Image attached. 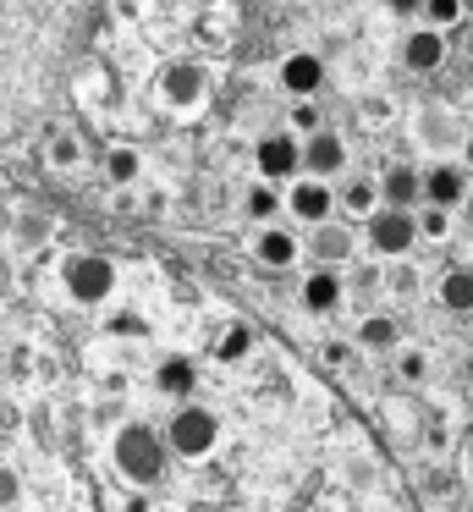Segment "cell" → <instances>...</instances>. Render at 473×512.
I'll list each match as a JSON object with an SVG mask.
<instances>
[{"instance_id":"obj_1","label":"cell","mask_w":473,"mask_h":512,"mask_svg":"<svg viewBox=\"0 0 473 512\" xmlns=\"http://www.w3.org/2000/svg\"><path fill=\"white\" fill-rule=\"evenodd\" d=\"M413 243H418V215L413 210H391V204H380V210L369 215V248L374 254L402 259Z\"/></svg>"},{"instance_id":"obj_2","label":"cell","mask_w":473,"mask_h":512,"mask_svg":"<svg viewBox=\"0 0 473 512\" xmlns=\"http://www.w3.org/2000/svg\"><path fill=\"white\" fill-rule=\"evenodd\" d=\"M116 457L121 468H127L138 485H149V479H160V463H165V441L154 430H143V424H132V430H121L116 441Z\"/></svg>"},{"instance_id":"obj_3","label":"cell","mask_w":473,"mask_h":512,"mask_svg":"<svg viewBox=\"0 0 473 512\" xmlns=\"http://www.w3.org/2000/svg\"><path fill=\"white\" fill-rule=\"evenodd\" d=\"M66 287H72V298L99 303L110 287H116V270H110V259H99V254H77L72 265H66Z\"/></svg>"},{"instance_id":"obj_4","label":"cell","mask_w":473,"mask_h":512,"mask_svg":"<svg viewBox=\"0 0 473 512\" xmlns=\"http://www.w3.org/2000/svg\"><path fill=\"white\" fill-rule=\"evenodd\" d=\"M209 446H215V413H204V408H182L171 419V452H182V457H204Z\"/></svg>"},{"instance_id":"obj_5","label":"cell","mask_w":473,"mask_h":512,"mask_svg":"<svg viewBox=\"0 0 473 512\" xmlns=\"http://www.w3.org/2000/svg\"><path fill=\"white\" fill-rule=\"evenodd\" d=\"M303 171V144H297L292 133H270L259 138V177L264 182H286Z\"/></svg>"},{"instance_id":"obj_6","label":"cell","mask_w":473,"mask_h":512,"mask_svg":"<svg viewBox=\"0 0 473 512\" xmlns=\"http://www.w3.org/2000/svg\"><path fill=\"white\" fill-rule=\"evenodd\" d=\"M418 188H424V204L457 210V204L468 199V171L462 166H429V171H418Z\"/></svg>"},{"instance_id":"obj_7","label":"cell","mask_w":473,"mask_h":512,"mask_svg":"<svg viewBox=\"0 0 473 512\" xmlns=\"http://www.w3.org/2000/svg\"><path fill=\"white\" fill-rule=\"evenodd\" d=\"M286 210H292L297 221H308V226H325L330 210H336V193H330L319 177H303V182H292V193H286Z\"/></svg>"},{"instance_id":"obj_8","label":"cell","mask_w":473,"mask_h":512,"mask_svg":"<svg viewBox=\"0 0 473 512\" xmlns=\"http://www.w3.org/2000/svg\"><path fill=\"white\" fill-rule=\"evenodd\" d=\"M341 166H347V144H341L336 133L319 127V133L303 138V171H308V177H336Z\"/></svg>"},{"instance_id":"obj_9","label":"cell","mask_w":473,"mask_h":512,"mask_svg":"<svg viewBox=\"0 0 473 512\" xmlns=\"http://www.w3.org/2000/svg\"><path fill=\"white\" fill-rule=\"evenodd\" d=\"M281 89L292 94V100H314L319 89H325V61L319 56H286L281 61Z\"/></svg>"},{"instance_id":"obj_10","label":"cell","mask_w":473,"mask_h":512,"mask_svg":"<svg viewBox=\"0 0 473 512\" xmlns=\"http://www.w3.org/2000/svg\"><path fill=\"white\" fill-rule=\"evenodd\" d=\"M402 61L413 72H435L440 61H446V34H440V28H413V34L402 39Z\"/></svg>"},{"instance_id":"obj_11","label":"cell","mask_w":473,"mask_h":512,"mask_svg":"<svg viewBox=\"0 0 473 512\" xmlns=\"http://www.w3.org/2000/svg\"><path fill=\"white\" fill-rule=\"evenodd\" d=\"M380 204H391V210H413V204H424V188H418V171L413 166H391L380 177Z\"/></svg>"},{"instance_id":"obj_12","label":"cell","mask_w":473,"mask_h":512,"mask_svg":"<svg viewBox=\"0 0 473 512\" xmlns=\"http://www.w3.org/2000/svg\"><path fill=\"white\" fill-rule=\"evenodd\" d=\"M308 248H314V259H319V265H330V270H336L341 259L352 254V232H347L341 221H325V226H314V243H308Z\"/></svg>"},{"instance_id":"obj_13","label":"cell","mask_w":473,"mask_h":512,"mask_svg":"<svg viewBox=\"0 0 473 512\" xmlns=\"http://www.w3.org/2000/svg\"><path fill=\"white\" fill-rule=\"evenodd\" d=\"M341 303V276L330 265H319L314 276L303 281V309H314V314H330Z\"/></svg>"},{"instance_id":"obj_14","label":"cell","mask_w":473,"mask_h":512,"mask_svg":"<svg viewBox=\"0 0 473 512\" xmlns=\"http://www.w3.org/2000/svg\"><path fill=\"white\" fill-rule=\"evenodd\" d=\"M253 248H259V265H270V270H286L297 259V237L286 232V226H264Z\"/></svg>"},{"instance_id":"obj_15","label":"cell","mask_w":473,"mask_h":512,"mask_svg":"<svg viewBox=\"0 0 473 512\" xmlns=\"http://www.w3.org/2000/svg\"><path fill=\"white\" fill-rule=\"evenodd\" d=\"M341 210L347 215H363V221H369L374 210H380V182H369V177H352L347 188H341Z\"/></svg>"},{"instance_id":"obj_16","label":"cell","mask_w":473,"mask_h":512,"mask_svg":"<svg viewBox=\"0 0 473 512\" xmlns=\"http://www.w3.org/2000/svg\"><path fill=\"white\" fill-rule=\"evenodd\" d=\"M440 303H446L451 314H468L473 309V270H446V281H440Z\"/></svg>"},{"instance_id":"obj_17","label":"cell","mask_w":473,"mask_h":512,"mask_svg":"<svg viewBox=\"0 0 473 512\" xmlns=\"http://www.w3.org/2000/svg\"><path fill=\"white\" fill-rule=\"evenodd\" d=\"M160 386L171 391V397H193V386H198L193 364H187V358H171V364L160 369Z\"/></svg>"},{"instance_id":"obj_18","label":"cell","mask_w":473,"mask_h":512,"mask_svg":"<svg viewBox=\"0 0 473 512\" xmlns=\"http://www.w3.org/2000/svg\"><path fill=\"white\" fill-rule=\"evenodd\" d=\"M358 342L374 347V353H380V347H391L396 342V320H391V314H369V320H363V331H358Z\"/></svg>"},{"instance_id":"obj_19","label":"cell","mask_w":473,"mask_h":512,"mask_svg":"<svg viewBox=\"0 0 473 512\" xmlns=\"http://www.w3.org/2000/svg\"><path fill=\"white\" fill-rule=\"evenodd\" d=\"M457 17H462V0H424V28H440V34H446Z\"/></svg>"},{"instance_id":"obj_20","label":"cell","mask_w":473,"mask_h":512,"mask_svg":"<svg viewBox=\"0 0 473 512\" xmlns=\"http://www.w3.org/2000/svg\"><path fill=\"white\" fill-rule=\"evenodd\" d=\"M275 210H281V193H275L270 182H259V188L248 193V215H253V221H270Z\"/></svg>"},{"instance_id":"obj_21","label":"cell","mask_w":473,"mask_h":512,"mask_svg":"<svg viewBox=\"0 0 473 512\" xmlns=\"http://www.w3.org/2000/svg\"><path fill=\"white\" fill-rule=\"evenodd\" d=\"M105 171H110L116 182H132V177H138V155H132V149H110Z\"/></svg>"},{"instance_id":"obj_22","label":"cell","mask_w":473,"mask_h":512,"mask_svg":"<svg viewBox=\"0 0 473 512\" xmlns=\"http://www.w3.org/2000/svg\"><path fill=\"white\" fill-rule=\"evenodd\" d=\"M451 232V215L435 210V204H424V215H418V237H446Z\"/></svg>"},{"instance_id":"obj_23","label":"cell","mask_w":473,"mask_h":512,"mask_svg":"<svg viewBox=\"0 0 473 512\" xmlns=\"http://www.w3.org/2000/svg\"><path fill=\"white\" fill-rule=\"evenodd\" d=\"M292 127H297V133H319V105L314 100H297L292 105Z\"/></svg>"},{"instance_id":"obj_24","label":"cell","mask_w":473,"mask_h":512,"mask_svg":"<svg viewBox=\"0 0 473 512\" xmlns=\"http://www.w3.org/2000/svg\"><path fill=\"white\" fill-rule=\"evenodd\" d=\"M50 160H55V166H77V160H83V149H77V138H55V144H50Z\"/></svg>"},{"instance_id":"obj_25","label":"cell","mask_w":473,"mask_h":512,"mask_svg":"<svg viewBox=\"0 0 473 512\" xmlns=\"http://www.w3.org/2000/svg\"><path fill=\"white\" fill-rule=\"evenodd\" d=\"M248 342H253V336L242 331V325H231L226 342H220V358H226V364H231V358H242V353H248Z\"/></svg>"},{"instance_id":"obj_26","label":"cell","mask_w":473,"mask_h":512,"mask_svg":"<svg viewBox=\"0 0 473 512\" xmlns=\"http://www.w3.org/2000/svg\"><path fill=\"white\" fill-rule=\"evenodd\" d=\"M396 375H402V380H424L429 375V358L424 353H402V358H396Z\"/></svg>"},{"instance_id":"obj_27","label":"cell","mask_w":473,"mask_h":512,"mask_svg":"<svg viewBox=\"0 0 473 512\" xmlns=\"http://www.w3.org/2000/svg\"><path fill=\"white\" fill-rule=\"evenodd\" d=\"M391 12L396 17H418V12H424V0H391Z\"/></svg>"},{"instance_id":"obj_28","label":"cell","mask_w":473,"mask_h":512,"mask_svg":"<svg viewBox=\"0 0 473 512\" xmlns=\"http://www.w3.org/2000/svg\"><path fill=\"white\" fill-rule=\"evenodd\" d=\"M391 287H396V292H407V287H413V270L396 265V270H391Z\"/></svg>"},{"instance_id":"obj_29","label":"cell","mask_w":473,"mask_h":512,"mask_svg":"<svg viewBox=\"0 0 473 512\" xmlns=\"http://www.w3.org/2000/svg\"><path fill=\"white\" fill-rule=\"evenodd\" d=\"M462 171L473 177V138H468V149H462Z\"/></svg>"},{"instance_id":"obj_30","label":"cell","mask_w":473,"mask_h":512,"mask_svg":"<svg viewBox=\"0 0 473 512\" xmlns=\"http://www.w3.org/2000/svg\"><path fill=\"white\" fill-rule=\"evenodd\" d=\"M462 210H468V226H473V193H468V199H462Z\"/></svg>"}]
</instances>
